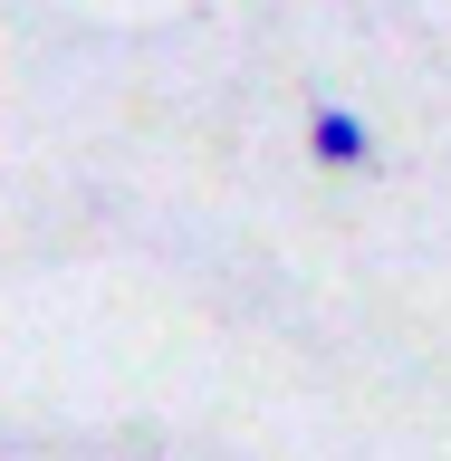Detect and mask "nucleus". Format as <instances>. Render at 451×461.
I'll list each match as a JSON object with an SVG mask.
<instances>
[{
  "label": "nucleus",
  "mask_w": 451,
  "mask_h": 461,
  "mask_svg": "<svg viewBox=\"0 0 451 461\" xmlns=\"http://www.w3.org/2000/svg\"><path fill=\"white\" fill-rule=\"evenodd\" d=\"M308 154H317L327 173H365V164H374V125H365L356 106H317V115H308Z\"/></svg>",
  "instance_id": "1"
}]
</instances>
